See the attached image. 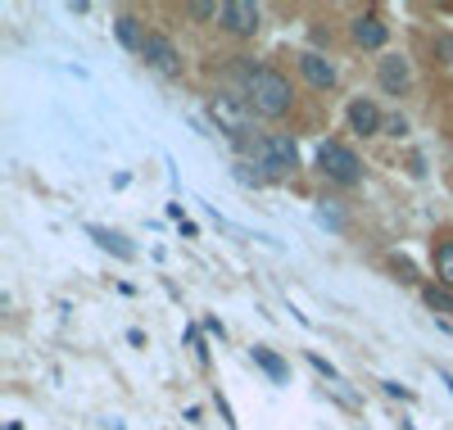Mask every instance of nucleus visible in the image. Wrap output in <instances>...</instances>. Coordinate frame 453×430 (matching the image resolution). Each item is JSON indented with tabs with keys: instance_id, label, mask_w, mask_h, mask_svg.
I'll use <instances>...</instances> for the list:
<instances>
[{
	"instance_id": "obj_1",
	"label": "nucleus",
	"mask_w": 453,
	"mask_h": 430,
	"mask_svg": "<svg viewBox=\"0 0 453 430\" xmlns=\"http://www.w3.org/2000/svg\"><path fill=\"white\" fill-rule=\"evenodd\" d=\"M241 96L250 100V109L258 119H286L290 104H295V87L290 77L268 68V64H241Z\"/></svg>"
},
{
	"instance_id": "obj_2",
	"label": "nucleus",
	"mask_w": 453,
	"mask_h": 430,
	"mask_svg": "<svg viewBox=\"0 0 453 430\" xmlns=\"http://www.w3.org/2000/svg\"><path fill=\"white\" fill-rule=\"evenodd\" d=\"M245 150H250V159H254V168H258L263 181H286V177L299 168V145H295V136H286V132L254 136Z\"/></svg>"
},
{
	"instance_id": "obj_3",
	"label": "nucleus",
	"mask_w": 453,
	"mask_h": 430,
	"mask_svg": "<svg viewBox=\"0 0 453 430\" xmlns=\"http://www.w3.org/2000/svg\"><path fill=\"white\" fill-rule=\"evenodd\" d=\"M209 119H213V127H218L226 141L250 145V132H254L258 113L250 109V100H245L241 91H213V96H209Z\"/></svg>"
},
{
	"instance_id": "obj_4",
	"label": "nucleus",
	"mask_w": 453,
	"mask_h": 430,
	"mask_svg": "<svg viewBox=\"0 0 453 430\" xmlns=\"http://www.w3.org/2000/svg\"><path fill=\"white\" fill-rule=\"evenodd\" d=\"M318 173L335 186H358L363 181V159L345 141H322L318 145Z\"/></svg>"
},
{
	"instance_id": "obj_5",
	"label": "nucleus",
	"mask_w": 453,
	"mask_h": 430,
	"mask_svg": "<svg viewBox=\"0 0 453 430\" xmlns=\"http://www.w3.org/2000/svg\"><path fill=\"white\" fill-rule=\"evenodd\" d=\"M222 32H232V36H254L263 27V5L258 0H222V19H218Z\"/></svg>"
},
{
	"instance_id": "obj_6",
	"label": "nucleus",
	"mask_w": 453,
	"mask_h": 430,
	"mask_svg": "<svg viewBox=\"0 0 453 430\" xmlns=\"http://www.w3.org/2000/svg\"><path fill=\"white\" fill-rule=\"evenodd\" d=\"M349 42L358 50H386L390 46V23L376 14V10H363V14L349 19Z\"/></svg>"
},
{
	"instance_id": "obj_7",
	"label": "nucleus",
	"mask_w": 453,
	"mask_h": 430,
	"mask_svg": "<svg viewBox=\"0 0 453 430\" xmlns=\"http://www.w3.org/2000/svg\"><path fill=\"white\" fill-rule=\"evenodd\" d=\"M141 59H145V68H155L159 77H181V50L173 46V36H164V32H150L145 36Z\"/></svg>"
},
{
	"instance_id": "obj_8",
	"label": "nucleus",
	"mask_w": 453,
	"mask_h": 430,
	"mask_svg": "<svg viewBox=\"0 0 453 430\" xmlns=\"http://www.w3.org/2000/svg\"><path fill=\"white\" fill-rule=\"evenodd\" d=\"M345 119H349V132H354V136H381V132H386V113H381V104H376L372 96L349 100Z\"/></svg>"
},
{
	"instance_id": "obj_9",
	"label": "nucleus",
	"mask_w": 453,
	"mask_h": 430,
	"mask_svg": "<svg viewBox=\"0 0 453 430\" xmlns=\"http://www.w3.org/2000/svg\"><path fill=\"white\" fill-rule=\"evenodd\" d=\"M376 82H381L386 96H408V87H412V64H408V55H386L381 64H376Z\"/></svg>"
},
{
	"instance_id": "obj_10",
	"label": "nucleus",
	"mask_w": 453,
	"mask_h": 430,
	"mask_svg": "<svg viewBox=\"0 0 453 430\" xmlns=\"http://www.w3.org/2000/svg\"><path fill=\"white\" fill-rule=\"evenodd\" d=\"M299 73H304V82H309L313 91H331V87L340 82L335 59H326L322 50H304V55H299Z\"/></svg>"
},
{
	"instance_id": "obj_11",
	"label": "nucleus",
	"mask_w": 453,
	"mask_h": 430,
	"mask_svg": "<svg viewBox=\"0 0 453 430\" xmlns=\"http://www.w3.org/2000/svg\"><path fill=\"white\" fill-rule=\"evenodd\" d=\"M113 36H119V46H123L127 55H141L150 32L141 27V19H136V14H119V19H113Z\"/></svg>"
},
{
	"instance_id": "obj_12",
	"label": "nucleus",
	"mask_w": 453,
	"mask_h": 430,
	"mask_svg": "<svg viewBox=\"0 0 453 430\" xmlns=\"http://www.w3.org/2000/svg\"><path fill=\"white\" fill-rule=\"evenodd\" d=\"M87 236L104 250V254H113V258H123V263H132L136 258V245H127V236H119V231H109V227H87Z\"/></svg>"
},
{
	"instance_id": "obj_13",
	"label": "nucleus",
	"mask_w": 453,
	"mask_h": 430,
	"mask_svg": "<svg viewBox=\"0 0 453 430\" xmlns=\"http://www.w3.org/2000/svg\"><path fill=\"white\" fill-rule=\"evenodd\" d=\"M250 358H254V367H258L263 376H268L273 385H286V380H290V367H286V363L273 354L268 344H254V349H250Z\"/></svg>"
},
{
	"instance_id": "obj_14",
	"label": "nucleus",
	"mask_w": 453,
	"mask_h": 430,
	"mask_svg": "<svg viewBox=\"0 0 453 430\" xmlns=\"http://www.w3.org/2000/svg\"><path fill=\"white\" fill-rule=\"evenodd\" d=\"M431 258H435V281L453 290V231H440V241H435Z\"/></svg>"
},
{
	"instance_id": "obj_15",
	"label": "nucleus",
	"mask_w": 453,
	"mask_h": 430,
	"mask_svg": "<svg viewBox=\"0 0 453 430\" xmlns=\"http://www.w3.org/2000/svg\"><path fill=\"white\" fill-rule=\"evenodd\" d=\"M422 299H426L431 312H440V318H453V290H449V286L431 281V286H422Z\"/></svg>"
},
{
	"instance_id": "obj_16",
	"label": "nucleus",
	"mask_w": 453,
	"mask_h": 430,
	"mask_svg": "<svg viewBox=\"0 0 453 430\" xmlns=\"http://www.w3.org/2000/svg\"><path fill=\"white\" fill-rule=\"evenodd\" d=\"M186 19H196V23H204V19H222V5H209V0H196V5H186Z\"/></svg>"
},
{
	"instance_id": "obj_17",
	"label": "nucleus",
	"mask_w": 453,
	"mask_h": 430,
	"mask_svg": "<svg viewBox=\"0 0 453 430\" xmlns=\"http://www.w3.org/2000/svg\"><path fill=\"white\" fill-rule=\"evenodd\" d=\"M381 136H395V141H399V136H408V119H403V113H390V119H386V132H381Z\"/></svg>"
},
{
	"instance_id": "obj_18",
	"label": "nucleus",
	"mask_w": 453,
	"mask_h": 430,
	"mask_svg": "<svg viewBox=\"0 0 453 430\" xmlns=\"http://www.w3.org/2000/svg\"><path fill=\"white\" fill-rule=\"evenodd\" d=\"M381 389H386L390 399H399V403H412V389H408V385H399V380H381Z\"/></svg>"
},
{
	"instance_id": "obj_19",
	"label": "nucleus",
	"mask_w": 453,
	"mask_h": 430,
	"mask_svg": "<svg viewBox=\"0 0 453 430\" xmlns=\"http://www.w3.org/2000/svg\"><path fill=\"white\" fill-rule=\"evenodd\" d=\"M309 363H313V367H318V372H322V376H326L331 385H345V380H340V372H335V367H331V363H326L322 354H309Z\"/></svg>"
},
{
	"instance_id": "obj_20",
	"label": "nucleus",
	"mask_w": 453,
	"mask_h": 430,
	"mask_svg": "<svg viewBox=\"0 0 453 430\" xmlns=\"http://www.w3.org/2000/svg\"><path fill=\"white\" fill-rule=\"evenodd\" d=\"M440 380L449 385V395H453V372H440Z\"/></svg>"
}]
</instances>
